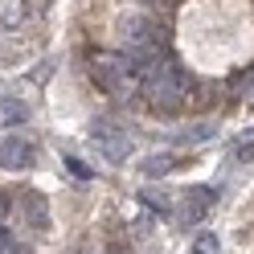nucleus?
I'll use <instances>...</instances> for the list:
<instances>
[{
  "instance_id": "obj_10",
  "label": "nucleus",
  "mask_w": 254,
  "mask_h": 254,
  "mask_svg": "<svg viewBox=\"0 0 254 254\" xmlns=\"http://www.w3.org/2000/svg\"><path fill=\"white\" fill-rule=\"evenodd\" d=\"M230 160H234V164H250V160H254V131L230 148Z\"/></svg>"
},
{
  "instance_id": "obj_6",
  "label": "nucleus",
  "mask_w": 254,
  "mask_h": 254,
  "mask_svg": "<svg viewBox=\"0 0 254 254\" xmlns=\"http://www.w3.org/2000/svg\"><path fill=\"white\" fill-rule=\"evenodd\" d=\"M139 201H144V209H152V213H160V217H168L172 213V201H168V193H160V189H144V193H139Z\"/></svg>"
},
{
  "instance_id": "obj_8",
  "label": "nucleus",
  "mask_w": 254,
  "mask_h": 254,
  "mask_svg": "<svg viewBox=\"0 0 254 254\" xmlns=\"http://www.w3.org/2000/svg\"><path fill=\"white\" fill-rule=\"evenodd\" d=\"M193 254H221V238H217L213 230L197 234V238H193Z\"/></svg>"
},
{
  "instance_id": "obj_13",
  "label": "nucleus",
  "mask_w": 254,
  "mask_h": 254,
  "mask_svg": "<svg viewBox=\"0 0 254 254\" xmlns=\"http://www.w3.org/2000/svg\"><path fill=\"white\" fill-rule=\"evenodd\" d=\"M66 168H70V177H78V181H90V177H94V168L82 164L78 156H66Z\"/></svg>"
},
{
  "instance_id": "obj_16",
  "label": "nucleus",
  "mask_w": 254,
  "mask_h": 254,
  "mask_svg": "<svg viewBox=\"0 0 254 254\" xmlns=\"http://www.w3.org/2000/svg\"><path fill=\"white\" fill-rule=\"evenodd\" d=\"M156 4H172V0H156Z\"/></svg>"
},
{
  "instance_id": "obj_9",
  "label": "nucleus",
  "mask_w": 254,
  "mask_h": 254,
  "mask_svg": "<svg viewBox=\"0 0 254 254\" xmlns=\"http://www.w3.org/2000/svg\"><path fill=\"white\" fill-rule=\"evenodd\" d=\"M0 115H4V123H29V107L12 103V99H0Z\"/></svg>"
},
{
  "instance_id": "obj_5",
  "label": "nucleus",
  "mask_w": 254,
  "mask_h": 254,
  "mask_svg": "<svg viewBox=\"0 0 254 254\" xmlns=\"http://www.w3.org/2000/svg\"><path fill=\"white\" fill-rule=\"evenodd\" d=\"M185 197H189L185 209H181V221H185V226H197V221L205 217V209L217 201V197H213V185H197V189H189Z\"/></svg>"
},
{
  "instance_id": "obj_3",
  "label": "nucleus",
  "mask_w": 254,
  "mask_h": 254,
  "mask_svg": "<svg viewBox=\"0 0 254 254\" xmlns=\"http://www.w3.org/2000/svg\"><path fill=\"white\" fill-rule=\"evenodd\" d=\"M94 144H99V152H103V160L107 164H123L127 156H131V139H127L123 131H115V127H111L107 119H99L94 123Z\"/></svg>"
},
{
  "instance_id": "obj_2",
  "label": "nucleus",
  "mask_w": 254,
  "mask_h": 254,
  "mask_svg": "<svg viewBox=\"0 0 254 254\" xmlns=\"http://www.w3.org/2000/svg\"><path fill=\"white\" fill-rule=\"evenodd\" d=\"M90 74H94V82H99L107 94H115V99H131V90H135V78L127 74V66L119 62V54H115V58H103V62H94V66H90Z\"/></svg>"
},
{
  "instance_id": "obj_15",
  "label": "nucleus",
  "mask_w": 254,
  "mask_h": 254,
  "mask_svg": "<svg viewBox=\"0 0 254 254\" xmlns=\"http://www.w3.org/2000/svg\"><path fill=\"white\" fill-rule=\"evenodd\" d=\"M8 205H12V201H8V193H0V217L8 213Z\"/></svg>"
},
{
  "instance_id": "obj_12",
  "label": "nucleus",
  "mask_w": 254,
  "mask_h": 254,
  "mask_svg": "<svg viewBox=\"0 0 254 254\" xmlns=\"http://www.w3.org/2000/svg\"><path fill=\"white\" fill-rule=\"evenodd\" d=\"M213 131H217L213 123H197V127H189L181 135V144H205V139H213Z\"/></svg>"
},
{
  "instance_id": "obj_7",
  "label": "nucleus",
  "mask_w": 254,
  "mask_h": 254,
  "mask_svg": "<svg viewBox=\"0 0 254 254\" xmlns=\"http://www.w3.org/2000/svg\"><path fill=\"white\" fill-rule=\"evenodd\" d=\"M164 172H172V156L168 152H160V156H148V160H144V177L148 181H156V177H164Z\"/></svg>"
},
{
  "instance_id": "obj_4",
  "label": "nucleus",
  "mask_w": 254,
  "mask_h": 254,
  "mask_svg": "<svg viewBox=\"0 0 254 254\" xmlns=\"http://www.w3.org/2000/svg\"><path fill=\"white\" fill-rule=\"evenodd\" d=\"M37 164V144H29L25 135H4L0 139V168H33Z\"/></svg>"
},
{
  "instance_id": "obj_11",
  "label": "nucleus",
  "mask_w": 254,
  "mask_h": 254,
  "mask_svg": "<svg viewBox=\"0 0 254 254\" xmlns=\"http://www.w3.org/2000/svg\"><path fill=\"white\" fill-rule=\"evenodd\" d=\"M25 213H29V221H33L37 230H45V201H41L37 193H29V201H25Z\"/></svg>"
},
{
  "instance_id": "obj_1",
  "label": "nucleus",
  "mask_w": 254,
  "mask_h": 254,
  "mask_svg": "<svg viewBox=\"0 0 254 254\" xmlns=\"http://www.w3.org/2000/svg\"><path fill=\"white\" fill-rule=\"evenodd\" d=\"M189 86H193V74H185L172 58H156L152 66L139 74V90H144V99L152 107H160V111H177L181 99L189 94Z\"/></svg>"
},
{
  "instance_id": "obj_14",
  "label": "nucleus",
  "mask_w": 254,
  "mask_h": 254,
  "mask_svg": "<svg viewBox=\"0 0 254 254\" xmlns=\"http://www.w3.org/2000/svg\"><path fill=\"white\" fill-rule=\"evenodd\" d=\"M238 99H254V70L242 74V82H238Z\"/></svg>"
}]
</instances>
